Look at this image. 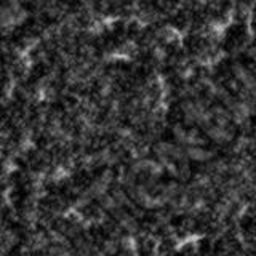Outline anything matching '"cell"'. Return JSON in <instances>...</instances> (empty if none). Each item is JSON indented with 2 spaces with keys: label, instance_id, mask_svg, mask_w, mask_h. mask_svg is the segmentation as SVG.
Segmentation results:
<instances>
[]
</instances>
